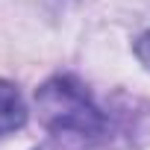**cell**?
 Masks as SVG:
<instances>
[{
	"instance_id": "3",
	"label": "cell",
	"mask_w": 150,
	"mask_h": 150,
	"mask_svg": "<svg viewBox=\"0 0 150 150\" xmlns=\"http://www.w3.org/2000/svg\"><path fill=\"white\" fill-rule=\"evenodd\" d=\"M135 56L141 59V65L150 71V33H144L138 41H135Z\"/></svg>"
},
{
	"instance_id": "1",
	"label": "cell",
	"mask_w": 150,
	"mask_h": 150,
	"mask_svg": "<svg viewBox=\"0 0 150 150\" xmlns=\"http://www.w3.org/2000/svg\"><path fill=\"white\" fill-rule=\"evenodd\" d=\"M35 106L41 124L56 135L97 138L109 127L91 91L71 74H56L41 88H35Z\"/></svg>"
},
{
	"instance_id": "2",
	"label": "cell",
	"mask_w": 150,
	"mask_h": 150,
	"mask_svg": "<svg viewBox=\"0 0 150 150\" xmlns=\"http://www.w3.org/2000/svg\"><path fill=\"white\" fill-rule=\"evenodd\" d=\"M24 124H27V106L21 91L9 80H0V138L21 129Z\"/></svg>"
},
{
	"instance_id": "4",
	"label": "cell",
	"mask_w": 150,
	"mask_h": 150,
	"mask_svg": "<svg viewBox=\"0 0 150 150\" xmlns=\"http://www.w3.org/2000/svg\"><path fill=\"white\" fill-rule=\"evenodd\" d=\"M35 150H62V147H56V144H41V147H35Z\"/></svg>"
}]
</instances>
